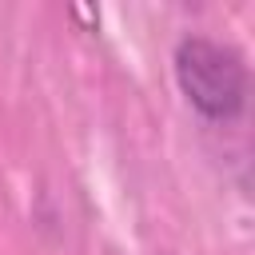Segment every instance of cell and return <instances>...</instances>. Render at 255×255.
<instances>
[{"mask_svg":"<svg viewBox=\"0 0 255 255\" xmlns=\"http://www.w3.org/2000/svg\"><path fill=\"white\" fill-rule=\"evenodd\" d=\"M175 84L203 120H235L247 104L243 56L207 36H187L175 44Z\"/></svg>","mask_w":255,"mask_h":255,"instance_id":"obj_1","label":"cell"}]
</instances>
